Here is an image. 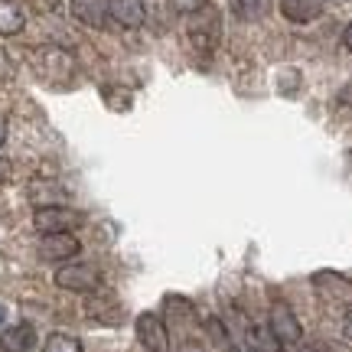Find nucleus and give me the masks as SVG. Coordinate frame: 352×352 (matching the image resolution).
Here are the masks:
<instances>
[{
  "instance_id": "f257e3e1",
  "label": "nucleus",
  "mask_w": 352,
  "mask_h": 352,
  "mask_svg": "<svg viewBox=\"0 0 352 352\" xmlns=\"http://www.w3.org/2000/svg\"><path fill=\"white\" fill-rule=\"evenodd\" d=\"M310 284L320 300L333 303V307H352V280L340 271H316Z\"/></svg>"
},
{
  "instance_id": "f03ea898",
  "label": "nucleus",
  "mask_w": 352,
  "mask_h": 352,
  "mask_svg": "<svg viewBox=\"0 0 352 352\" xmlns=\"http://www.w3.org/2000/svg\"><path fill=\"white\" fill-rule=\"evenodd\" d=\"M82 222H85V215L69 209V206H39L36 215H33V226L43 235H50V232H72Z\"/></svg>"
},
{
  "instance_id": "7ed1b4c3",
  "label": "nucleus",
  "mask_w": 352,
  "mask_h": 352,
  "mask_svg": "<svg viewBox=\"0 0 352 352\" xmlns=\"http://www.w3.org/2000/svg\"><path fill=\"white\" fill-rule=\"evenodd\" d=\"M36 72L46 82H69L72 78V72H76V63H72V56L65 50H59V46H46V50L36 52Z\"/></svg>"
},
{
  "instance_id": "20e7f679",
  "label": "nucleus",
  "mask_w": 352,
  "mask_h": 352,
  "mask_svg": "<svg viewBox=\"0 0 352 352\" xmlns=\"http://www.w3.org/2000/svg\"><path fill=\"white\" fill-rule=\"evenodd\" d=\"M98 284L101 277L91 264H63L56 271V287L72 290V294H91V290H98Z\"/></svg>"
},
{
  "instance_id": "39448f33",
  "label": "nucleus",
  "mask_w": 352,
  "mask_h": 352,
  "mask_svg": "<svg viewBox=\"0 0 352 352\" xmlns=\"http://www.w3.org/2000/svg\"><path fill=\"white\" fill-rule=\"evenodd\" d=\"M134 329H138V340L147 352H170V329H166L160 314H140Z\"/></svg>"
},
{
  "instance_id": "423d86ee",
  "label": "nucleus",
  "mask_w": 352,
  "mask_h": 352,
  "mask_svg": "<svg viewBox=\"0 0 352 352\" xmlns=\"http://www.w3.org/2000/svg\"><path fill=\"white\" fill-rule=\"evenodd\" d=\"M267 327H271V333L280 340V346H297V342L303 340L300 320H297V314H294L284 300H277L274 307H271V320H267Z\"/></svg>"
},
{
  "instance_id": "0eeeda50",
  "label": "nucleus",
  "mask_w": 352,
  "mask_h": 352,
  "mask_svg": "<svg viewBox=\"0 0 352 352\" xmlns=\"http://www.w3.org/2000/svg\"><path fill=\"white\" fill-rule=\"evenodd\" d=\"M82 252V245L72 232H50L39 239V258L43 261H72Z\"/></svg>"
},
{
  "instance_id": "6e6552de",
  "label": "nucleus",
  "mask_w": 352,
  "mask_h": 352,
  "mask_svg": "<svg viewBox=\"0 0 352 352\" xmlns=\"http://www.w3.org/2000/svg\"><path fill=\"white\" fill-rule=\"evenodd\" d=\"M189 16H192V20H189V36H192V43L202 46V50L215 46V43H219V13L206 3L202 10L189 13Z\"/></svg>"
},
{
  "instance_id": "1a4fd4ad",
  "label": "nucleus",
  "mask_w": 352,
  "mask_h": 352,
  "mask_svg": "<svg viewBox=\"0 0 352 352\" xmlns=\"http://www.w3.org/2000/svg\"><path fill=\"white\" fill-rule=\"evenodd\" d=\"M108 3V16L124 30H138L144 23V3L140 0H104Z\"/></svg>"
},
{
  "instance_id": "9d476101",
  "label": "nucleus",
  "mask_w": 352,
  "mask_h": 352,
  "mask_svg": "<svg viewBox=\"0 0 352 352\" xmlns=\"http://www.w3.org/2000/svg\"><path fill=\"white\" fill-rule=\"evenodd\" d=\"M0 346H3V352H36L39 336L30 323H16V327H10L3 333Z\"/></svg>"
},
{
  "instance_id": "9b49d317",
  "label": "nucleus",
  "mask_w": 352,
  "mask_h": 352,
  "mask_svg": "<svg viewBox=\"0 0 352 352\" xmlns=\"http://www.w3.org/2000/svg\"><path fill=\"white\" fill-rule=\"evenodd\" d=\"M69 7H72V16L78 23L91 26V30H101L108 23V3L104 0H72Z\"/></svg>"
},
{
  "instance_id": "f8f14e48",
  "label": "nucleus",
  "mask_w": 352,
  "mask_h": 352,
  "mask_svg": "<svg viewBox=\"0 0 352 352\" xmlns=\"http://www.w3.org/2000/svg\"><path fill=\"white\" fill-rule=\"evenodd\" d=\"M323 3L327 0H280V13L290 23H310L323 13Z\"/></svg>"
},
{
  "instance_id": "ddd939ff",
  "label": "nucleus",
  "mask_w": 352,
  "mask_h": 352,
  "mask_svg": "<svg viewBox=\"0 0 352 352\" xmlns=\"http://www.w3.org/2000/svg\"><path fill=\"white\" fill-rule=\"evenodd\" d=\"M26 13L16 0H0V36H16L23 33Z\"/></svg>"
},
{
  "instance_id": "4468645a",
  "label": "nucleus",
  "mask_w": 352,
  "mask_h": 352,
  "mask_svg": "<svg viewBox=\"0 0 352 352\" xmlns=\"http://www.w3.org/2000/svg\"><path fill=\"white\" fill-rule=\"evenodd\" d=\"M248 349L252 352H284L280 340H277L271 327H252L248 329Z\"/></svg>"
},
{
  "instance_id": "2eb2a0df",
  "label": "nucleus",
  "mask_w": 352,
  "mask_h": 352,
  "mask_svg": "<svg viewBox=\"0 0 352 352\" xmlns=\"http://www.w3.org/2000/svg\"><path fill=\"white\" fill-rule=\"evenodd\" d=\"M63 196L65 192L56 183H46V179L30 183V199L36 202V206H63Z\"/></svg>"
},
{
  "instance_id": "dca6fc26",
  "label": "nucleus",
  "mask_w": 352,
  "mask_h": 352,
  "mask_svg": "<svg viewBox=\"0 0 352 352\" xmlns=\"http://www.w3.org/2000/svg\"><path fill=\"white\" fill-rule=\"evenodd\" d=\"M274 7V0H232V10L239 13L241 20H261Z\"/></svg>"
},
{
  "instance_id": "f3484780",
  "label": "nucleus",
  "mask_w": 352,
  "mask_h": 352,
  "mask_svg": "<svg viewBox=\"0 0 352 352\" xmlns=\"http://www.w3.org/2000/svg\"><path fill=\"white\" fill-rule=\"evenodd\" d=\"M43 352H82V342L76 336H69V333H52L46 346H43Z\"/></svg>"
},
{
  "instance_id": "a211bd4d",
  "label": "nucleus",
  "mask_w": 352,
  "mask_h": 352,
  "mask_svg": "<svg viewBox=\"0 0 352 352\" xmlns=\"http://www.w3.org/2000/svg\"><path fill=\"white\" fill-rule=\"evenodd\" d=\"M170 7H173L176 13H196V10H202L206 7V0H170Z\"/></svg>"
},
{
  "instance_id": "6ab92c4d",
  "label": "nucleus",
  "mask_w": 352,
  "mask_h": 352,
  "mask_svg": "<svg viewBox=\"0 0 352 352\" xmlns=\"http://www.w3.org/2000/svg\"><path fill=\"white\" fill-rule=\"evenodd\" d=\"M3 179H10V160L0 157V183H3Z\"/></svg>"
},
{
  "instance_id": "aec40b11",
  "label": "nucleus",
  "mask_w": 352,
  "mask_h": 352,
  "mask_svg": "<svg viewBox=\"0 0 352 352\" xmlns=\"http://www.w3.org/2000/svg\"><path fill=\"white\" fill-rule=\"evenodd\" d=\"M342 46H346V50L352 52V23L346 26V30H342Z\"/></svg>"
},
{
  "instance_id": "412c9836",
  "label": "nucleus",
  "mask_w": 352,
  "mask_h": 352,
  "mask_svg": "<svg viewBox=\"0 0 352 352\" xmlns=\"http://www.w3.org/2000/svg\"><path fill=\"white\" fill-rule=\"evenodd\" d=\"M300 352H329V349L320 346V342H307V346H300Z\"/></svg>"
},
{
  "instance_id": "4be33fe9",
  "label": "nucleus",
  "mask_w": 352,
  "mask_h": 352,
  "mask_svg": "<svg viewBox=\"0 0 352 352\" xmlns=\"http://www.w3.org/2000/svg\"><path fill=\"white\" fill-rule=\"evenodd\" d=\"M342 333H346V340H352V310L346 314V323H342Z\"/></svg>"
},
{
  "instance_id": "5701e85b",
  "label": "nucleus",
  "mask_w": 352,
  "mask_h": 352,
  "mask_svg": "<svg viewBox=\"0 0 352 352\" xmlns=\"http://www.w3.org/2000/svg\"><path fill=\"white\" fill-rule=\"evenodd\" d=\"M3 140H7V121L0 118V147H3Z\"/></svg>"
},
{
  "instance_id": "b1692460",
  "label": "nucleus",
  "mask_w": 352,
  "mask_h": 352,
  "mask_svg": "<svg viewBox=\"0 0 352 352\" xmlns=\"http://www.w3.org/2000/svg\"><path fill=\"white\" fill-rule=\"evenodd\" d=\"M226 352H252L248 346H232V349H226Z\"/></svg>"
},
{
  "instance_id": "393cba45",
  "label": "nucleus",
  "mask_w": 352,
  "mask_h": 352,
  "mask_svg": "<svg viewBox=\"0 0 352 352\" xmlns=\"http://www.w3.org/2000/svg\"><path fill=\"white\" fill-rule=\"evenodd\" d=\"M3 320H7V307L0 303V323H3Z\"/></svg>"
}]
</instances>
